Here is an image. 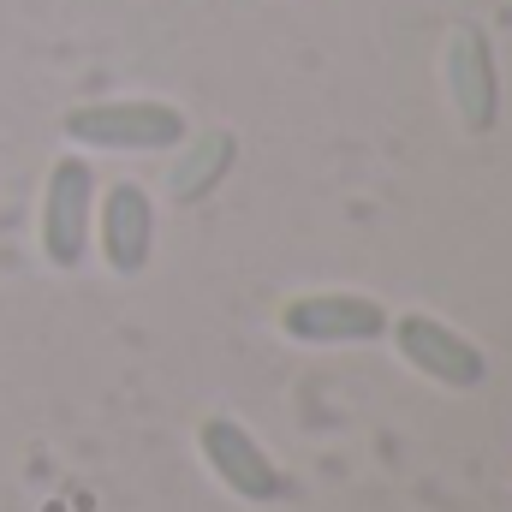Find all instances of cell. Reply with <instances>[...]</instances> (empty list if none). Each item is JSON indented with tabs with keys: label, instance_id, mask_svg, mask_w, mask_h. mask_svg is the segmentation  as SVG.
<instances>
[{
	"label": "cell",
	"instance_id": "8992f818",
	"mask_svg": "<svg viewBox=\"0 0 512 512\" xmlns=\"http://www.w3.org/2000/svg\"><path fill=\"white\" fill-rule=\"evenodd\" d=\"M280 334L298 340V346H364V340H382L387 334V304L370 292H346V286H328V292H298L280 304Z\"/></svg>",
	"mask_w": 512,
	"mask_h": 512
},
{
	"label": "cell",
	"instance_id": "277c9868",
	"mask_svg": "<svg viewBox=\"0 0 512 512\" xmlns=\"http://www.w3.org/2000/svg\"><path fill=\"white\" fill-rule=\"evenodd\" d=\"M441 90H447L453 120L471 137H489L501 126V66H495V48H489V36L477 24L447 30V42H441Z\"/></svg>",
	"mask_w": 512,
	"mask_h": 512
},
{
	"label": "cell",
	"instance_id": "3957f363",
	"mask_svg": "<svg viewBox=\"0 0 512 512\" xmlns=\"http://www.w3.org/2000/svg\"><path fill=\"white\" fill-rule=\"evenodd\" d=\"M393 340V352L423 376V382L435 387H453V393H465V387H483L489 376V358H483V346L471 340V334H459V328H447L441 316H429V310H405V316H387V334Z\"/></svg>",
	"mask_w": 512,
	"mask_h": 512
},
{
	"label": "cell",
	"instance_id": "5b68a950",
	"mask_svg": "<svg viewBox=\"0 0 512 512\" xmlns=\"http://www.w3.org/2000/svg\"><path fill=\"white\" fill-rule=\"evenodd\" d=\"M90 215H96V173L84 155H54L48 179H42V215H36V239L48 268H78L90 251Z\"/></svg>",
	"mask_w": 512,
	"mask_h": 512
},
{
	"label": "cell",
	"instance_id": "6da1fadb",
	"mask_svg": "<svg viewBox=\"0 0 512 512\" xmlns=\"http://www.w3.org/2000/svg\"><path fill=\"white\" fill-rule=\"evenodd\" d=\"M60 131L84 149H173L185 137V114L173 102H155V96H114V102H84V108H66Z\"/></svg>",
	"mask_w": 512,
	"mask_h": 512
},
{
	"label": "cell",
	"instance_id": "7a4b0ae2",
	"mask_svg": "<svg viewBox=\"0 0 512 512\" xmlns=\"http://www.w3.org/2000/svg\"><path fill=\"white\" fill-rule=\"evenodd\" d=\"M197 453H203L209 477H215L233 501H245V507H274V501H286V489H292L286 471L268 459V447L256 441L239 417H227V411H215V417L197 423Z\"/></svg>",
	"mask_w": 512,
	"mask_h": 512
},
{
	"label": "cell",
	"instance_id": "52a82bcc",
	"mask_svg": "<svg viewBox=\"0 0 512 512\" xmlns=\"http://www.w3.org/2000/svg\"><path fill=\"white\" fill-rule=\"evenodd\" d=\"M90 239L102 262L120 274V280H137L155 256V197L137 185V179H114L102 197H96V215H90Z\"/></svg>",
	"mask_w": 512,
	"mask_h": 512
},
{
	"label": "cell",
	"instance_id": "ba28073f",
	"mask_svg": "<svg viewBox=\"0 0 512 512\" xmlns=\"http://www.w3.org/2000/svg\"><path fill=\"white\" fill-rule=\"evenodd\" d=\"M173 167H167V197L173 203H203L227 173H233V155H239V137L227 126H209V131H185L173 143Z\"/></svg>",
	"mask_w": 512,
	"mask_h": 512
}]
</instances>
